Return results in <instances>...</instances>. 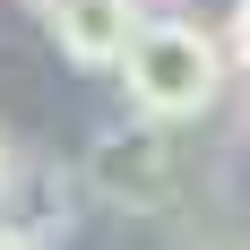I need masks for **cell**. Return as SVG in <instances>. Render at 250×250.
Segmentation results:
<instances>
[{
  "label": "cell",
  "instance_id": "cell-3",
  "mask_svg": "<svg viewBox=\"0 0 250 250\" xmlns=\"http://www.w3.org/2000/svg\"><path fill=\"white\" fill-rule=\"evenodd\" d=\"M129 26H138V0H43V35L78 69H112Z\"/></svg>",
  "mask_w": 250,
  "mask_h": 250
},
{
  "label": "cell",
  "instance_id": "cell-2",
  "mask_svg": "<svg viewBox=\"0 0 250 250\" xmlns=\"http://www.w3.org/2000/svg\"><path fill=\"white\" fill-rule=\"evenodd\" d=\"M95 190L121 207H173V155L155 129H104L95 138Z\"/></svg>",
  "mask_w": 250,
  "mask_h": 250
},
{
  "label": "cell",
  "instance_id": "cell-5",
  "mask_svg": "<svg viewBox=\"0 0 250 250\" xmlns=\"http://www.w3.org/2000/svg\"><path fill=\"white\" fill-rule=\"evenodd\" d=\"M190 250H250V233H207V242H190Z\"/></svg>",
  "mask_w": 250,
  "mask_h": 250
},
{
  "label": "cell",
  "instance_id": "cell-4",
  "mask_svg": "<svg viewBox=\"0 0 250 250\" xmlns=\"http://www.w3.org/2000/svg\"><path fill=\"white\" fill-rule=\"evenodd\" d=\"M225 69L250 78V0H233V26H225Z\"/></svg>",
  "mask_w": 250,
  "mask_h": 250
},
{
  "label": "cell",
  "instance_id": "cell-1",
  "mask_svg": "<svg viewBox=\"0 0 250 250\" xmlns=\"http://www.w3.org/2000/svg\"><path fill=\"white\" fill-rule=\"evenodd\" d=\"M112 69H121V95H129L138 121H199L225 95V43L199 18H147L138 9Z\"/></svg>",
  "mask_w": 250,
  "mask_h": 250
},
{
  "label": "cell",
  "instance_id": "cell-7",
  "mask_svg": "<svg viewBox=\"0 0 250 250\" xmlns=\"http://www.w3.org/2000/svg\"><path fill=\"white\" fill-rule=\"evenodd\" d=\"M0 250H35V242H26V233H18V225H9V233H0Z\"/></svg>",
  "mask_w": 250,
  "mask_h": 250
},
{
  "label": "cell",
  "instance_id": "cell-6",
  "mask_svg": "<svg viewBox=\"0 0 250 250\" xmlns=\"http://www.w3.org/2000/svg\"><path fill=\"white\" fill-rule=\"evenodd\" d=\"M9 181H18V155H9V129H0V199H9Z\"/></svg>",
  "mask_w": 250,
  "mask_h": 250
}]
</instances>
